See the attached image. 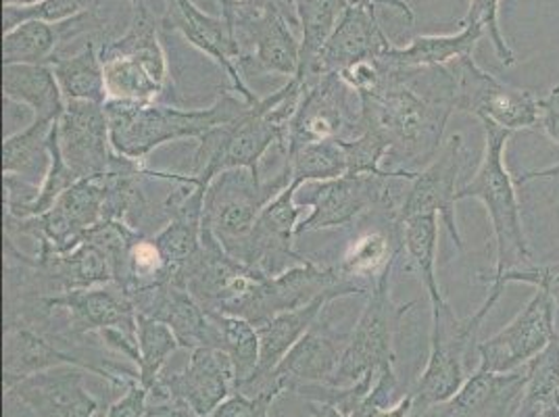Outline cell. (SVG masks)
Instances as JSON below:
<instances>
[{
	"instance_id": "3",
	"label": "cell",
	"mask_w": 559,
	"mask_h": 417,
	"mask_svg": "<svg viewBox=\"0 0 559 417\" xmlns=\"http://www.w3.org/2000/svg\"><path fill=\"white\" fill-rule=\"evenodd\" d=\"M249 105L240 94L226 93L207 109H178L155 103L107 100L111 144L119 157L142 162L155 148L176 140L207 136L211 130L233 123Z\"/></svg>"
},
{
	"instance_id": "51",
	"label": "cell",
	"mask_w": 559,
	"mask_h": 417,
	"mask_svg": "<svg viewBox=\"0 0 559 417\" xmlns=\"http://www.w3.org/2000/svg\"><path fill=\"white\" fill-rule=\"evenodd\" d=\"M350 2H364V0H350Z\"/></svg>"
},
{
	"instance_id": "18",
	"label": "cell",
	"mask_w": 559,
	"mask_h": 417,
	"mask_svg": "<svg viewBox=\"0 0 559 417\" xmlns=\"http://www.w3.org/2000/svg\"><path fill=\"white\" fill-rule=\"evenodd\" d=\"M234 36L240 48L238 65H253L263 73L295 78L301 65V43L284 15L276 11L236 9L233 20ZM242 71V70H240Z\"/></svg>"
},
{
	"instance_id": "7",
	"label": "cell",
	"mask_w": 559,
	"mask_h": 417,
	"mask_svg": "<svg viewBox=\"0 0 559 417\" xmlns=\"http://www.w3.org/2000/svg\"><path fill=\"white\" fill-rule=\"evenodd\" d=\"M393 270L395 265H391L373 282L366 307L349 334L332 386L345 389L370 371L395 370L396 330L401 325V320L407 315V311L414 307V302L399 305L393 301Z\"/></svg>"
},
{
	"instance_id": "42",
	"label": "cell",
	"mask_w": 559,
	"mask_h": 417,
	"mask_svg": "<svg viewBox=\"0 0 559 417\" xmlns=\"http://www.w3.org/2000/svg\"><path fill=\"white\" fill-rule=\"evenodd\" d=\"M274 403L272 396H247L234 391L210 417H272Z\"/></svg>"
},
{
	"instance_id": "11",
	"label": "cell",
	"mask_w": 559,
	"mask_h": 417,
	"mask_svg": "<svg viewBox=\"0 0 559 417\" xmlns=\"http://www.w3.org/2000/svg\"><path fill=\"white\" fill-rule=\"evenodd\" d=\"M556 338V309L551 295L545 288H536L533 299L513 322L476 345L480 355L478 368L495 373L522 370Z\"/></svg>"
},
{
	"instance_id": "23",
	"label": "cell",
	"mask_w": 559,
	"mask_h": 417,
	"mask_svg": "<svg viewBox=\"0 0 559 417\" xmlns=\"http://www.w3.org/2000/svg\"><path fill=\"white\" fill-rule=\"evenodd\" d=\"M167 20L188 43L205 52L233 82L234 93L240 94L249 105H257L259 96L242 80L240 71V48L234 36V27L224 15L203 13L192 0H165Z\"/></svg>"
},
{
	"instance_id": "14",
	"label": "cell",
	"mask_w": 559,
	"mask_h": 417,
	"mask_svg": "<svg viewBox=\"0 0 559 417\" xmlns=\"http://www.w3.org/2000/svg\"><path fill=\"white\" fill-rule=\"evenodd\" d=\"M304 96L293 116L286 151H295L309 142L353 139L359 134V114L350 109V91L338 73H328L313 84L304 86Z\"/></svg>"
},
{
	"instance_id": "31",
	"label": "cell",
	"mask_w": 559,
	"mask_h": 417,
	"mask_svg": "<svg viewBox=\"0 0 559 417\" xmlns=\"http://www.w3.org/2000/svg\"><path fill=\"white\" fill-rule=\"evenodd\" d=\"M57 121L34 119L25 130L2 142V176H17L32 184H43L50 165V136Z\"/></svg>"
},
{
	"instance_id": "13",
	"label": "cell",
	"mask_w": 559,
	"mask_h": 417,
	"mask_svg": "<svg viewBox=\"0 0 559 417\" xmlns=\"http://www.w3.org/2000/svg\"><path fill=\"white\" fill-rule=\"evenodd\" d=\"M234 391L236 373L230 357L217 348H194L185 370L162 371L148 391V401L185 403L194 414L210 417Z\"/></svg>"
},
{
	"instance_id": "36",
	"label": "cell",
	"mask_w": 559,
	"mask_h": 417,
	"mask_svg": "<svg viewBox=\"0 0 559 417\" xmlns=\"http://www.w3.org/2000/svg\"><path fill=\"white\" fill-rule=\"evenodd\" d=\"M136 341H139V382L151 391L162 376L167 359L178 350L180 341L169 325L136 313Z\"/></svg>"
},
{
	"instance_id": "8",
	"label": "cell",
	"mask_w": 559,
	"mask_h": 417,
	"mask_svg": "<svg viewBox=\"0 0 559 417\" xmlns=\"http://www.w3.org/2000/svg\"><path fill=\"white\" fill-rule=\"evenodd\" d=\"M107 219L105 176L80 180L38 217L17 219L4 215V236H32L38 242L36 253H66L78 247L98 224Z\"/></svg>"
},
{
	"instance_id": "21",
	"label": "cell",
	"mask_w": 559,
	"mask_h": 417,
	"mask_svg": "<svg viewBox=\"0 0 559 417\" xmlns=\"http://www.w3.org/2000/svg\"><path fill=\"white\" fill-rule=\"evenodd\" d=\"M86 370L59 366L2 384L34 417H94L98 401L84 389Z\"/></svg>"
},
{
	"instance_id": "49",
	"label": "cell",
	"mask_w": 559,
	"mask_h": 417,
	"mask_svg": "<svg viewBox=\"0 0 559 417\" xmlns=\"http://www.w3.org/2000/svg\"><path fill=\"white\" fill-rule=\"evenodd\" d=\"M43 0H2V7H32Z\"/></svg>"
},
{
	"instance_id": "27",
	"label": "cell",
	"mask_w": 559,
	"mask_h": 417,
	"mask_svg": "<svg viewBox=\"0 0 559 417\" xmlns=\"http://www.w3.org/2000/svg\"><path fill=\"white\" fill-rule=\"evenodd\" d=\"M487 38L485 29L476 24H460L455 34L441 36H418L407 47H393L382 57L391 68L416 70V68H441L462 57H474L476 45Z\"/></svg>"
},
{
	"instance_id": "45",
	"label": "cell",
	"mask_w": 559,
	"mask_h": 417,
	"mask_svg": "<svg viewBox=\"0 0 559 417\" xmlns=\"http://www.w3.org/2000/svg\"><path fill=\"white\" fill-rule=\"evenodd\" d=\"M146 417H203L194 414L185 403L176 401H148Z\"/></svg>"
},
{
	"instance_id": "33",
	"label": "cell",
	"mask_w": 559,
	"mask_h": 417,
	"mask_svg": "<svg viewBox=\"0 0 559 417\" xmlns=\"http://www.w3.org/2000/svg\"><path fill=\"white\" fill-rule=\"evenodd\" d=\"M290 182L301 186L326 182L347 174V153L343 139L309 142L286 153Z\"/></svg>"
},
{
	"instance_id": "2",
	"label": "cell",
	"mask_w": 559,
	"mask_h": 417,
	"mask_svg": "<svg viewBox=\"0 0 559 417\" xmlns=\"http://www.w3.org/2000/svg\"><path fill=\"white\" fill-rule=\"evenodd\" d=\"M304 91V82L290 78L276 93L259 98L236 121L219 126L199 140L188 171L192 182L207 190L219 174L230 169H251L259 174V165L274 146L286 151L288 128Z\"/></svg>"
},
{
	"instance_id": "26",
	"label": "cell",
	"mask_w": 559,
	"mask_h": 417,
	"mask_svg": "<svg viewBox=\"0 0 559 417\" xmlns=\"http://www.w3.org/2000/svg\"><path fill=\"white\" fill-rule=\"evenodd\" d=\"M332 301H336V299L334 297H320V299H316V301L309 302V305L297 307V309H288L284 313H278L276 318L257 325V334H259V368H257L255 376L249 382H245V384H251V382H259V380L270 378L274 370L278 368L280 361L286 357V353L304 338L307 330L320 320L322 311Z\"/></svg>"
},
{
	"instance_id": "1",
	"label": "cell",
	"mask_w": 559,
	"mask_h": 417,
	"mask_svg": "<svg viewBox=\"0 0 559 417\" xmlns=\"http://www.w3.org/2000/svg\"><path fill=\"white\" fill-rule=\"evenodd\" d=\"M382 78L359 94V130H372L386 144V171L418 174L443 146L455 109V78L449 65L399 70L376 59Z\"/></svg>"
},
{
	"instance_id": "10",
	"label": "cell",
	"mask_w": 559,
	"mask_h": 417,
	"mask_svg": "<svg viewBox=\"0 0 559 417\" xmlns=\"http://www.w3.org/2000/svg\"><path fill=\"white\" fill-rule=\"evenodd\" d=\"M455 78V109L515 132L538 128V98L531 91L513 88L483 70L474 57L449 63Z\"/></svg>"
},
{
	"instance_id": "15",
	"label": "cell",
	"mask_w": 559,
	"mask_h": 417,
	"mask_svg": "<svg viewBox=\"0 0 559 417\" xmlns=\"http://www.w3.org/2000/svg\"><path fill=\"white\" fill-rule=\"evenodd\" d=\"M378 4L380 0L350 2L318 59L295 78H299L304 86H309L322 75L341 73L359 61L378 59L395 47L380 25Z\"/></svg>"
},
{
	"instance_id": "50",
	"label": "cell",
	"mask_w": 559,
	"mask_h": 417,
	"mask_svg": "<svg viewBox=\"0 0 559 417\" xmlns=\"http://www.w3.org/2000/svg\"><path fill=\"white\" fill-rule=\"evenodd\" d=\"M130 2H132V7H134V9H136V7H140V4H142V2H144V0H130Z\"/></svg>"
},
{
	"instance_id": "22",
	"label": "cell",
	"mask_w": 559,
	"mask_h": 417,
	"mask_svg": "<svg viewBox=\"0 0 559 417\" xmlns=\"http://www.w3.org/2000/svg\"><path fill=\"white\" fill-rule=\"evenodd\" d=\"M526 384V368L495 373L476 368L449 401L432 407H412L409 417H513Z\"/></svg>"
},
{
	"instance_id": "39",
	"label": "cell",
	"mask_w": 559,
	"mask_h": 417,
	"mask_svg": "<svg viewBox=\"0 0 559 417\" xmlns=\"http://www.w3.org/2000/svg\"><path fill=\"white\" fill-rule=\"evenodd\" d=\"M98 0H43L32 7H2V32L29 20H40L47 24H63L78 20L82 13L91 11Z\"/></svg>"
},
{
	"instance_id": "9",
	"label": "cell",
	"mask_w": 559,
	"mask_h": 417,
	"mask_svg": "<svg viewBox=\"0 0 559 417\" xmlns=\"http://www.w3.org/2000/svg\"><path fill=\"white\" fill-rule=\"evenodd\" d=\"M368 288L343 278L338 267H322L307 259L301 265L288 267L278 276H263L259 279L236 315L249 320L251 324L261 325L278 313L304 307L320 297L345 299L353 295L368 297Z\"/></svg>"
},
{
	"instance_id": "20",
	"label": "cell",
	"mask_w": 559,
	"mask_h": 417,
	"mask_svg": "<svg viewBox=\"0 0 559 417\" xmlns=\"http://www.w3.org/2000/svg\"><path fill=\"white\" fill-rule=\"evenodd\" d=\"M128 295L136 307V313L169 325L180 341V347L219 350V325L215 313L207 311L185 286L165 282Z\"/></svg>"
},
{
	"instance_id": "35",
	"label": "cell",
	"mask_w": 559,
	"mask_h": 417,
	"mask_svg": "<svg viewBox=\"0 0 559 417\" xmlns=\"http://www.w3.org/2000/svg\"><path fill=\"white\" fill-rule=\"evenodd\" d=\"M349 4L350 0H297V17L301 27L299 73L318 59Z\"/></svg>"
},
{
	"instance_id": "48",
	"label": "cell",
	"mask_w": 559,
	"mask_h": 417,
	"mask_svg": "<svg viewBox=\"0 0 559 417\" xmlns=\"http://www.w3.org/2000/svg\"><path fill=\"white\" fill-rule=\"evenodd\" d=\"M545 417H559V384L556 393H554L551 403H549V407H547V412H545Z\"/></svg>"
},
{
	"instance_id": "24",
	"label": "cell",
	"mask_w": 559,
	"mask_h": 417,
	"mask_svg": "<svg viewBox=\"0 0 559 417\" xmlns=\"http://www.w3.org/2000/svg\"><path fill=\"white\" fill-rule=\"evenodd\" d=\"M47 307L68 313V341L86 334L100 336L109 330L136 334V307L116 282L48 297Z\"/></svg>"
},
{
	"instance_id": "25",
	"label": "cell",
	"mask_w": 559,
	"mask_h": 417,
	"mask_svg": "<svg viewBox=\"0 0 559 417\" xmlns=\"http://www.w3.org/2000/svg\"><path fill=\"white\" fill-rule=\"evenodd\" d=\"M349 336L334 334L320 320L307 330L304 338L286 353L272 373L284 393H297L305 386H332Z\"/></svg>"
},
{
	"instance_id": "40",
	"label": "cell",
	"mask_w": 559,
	"mask_h": 417,
	"mask_svg": "<svg viewBox=\"0 0 559 417\" xmlns=\"http://www.w3.org/2000/svg\"><path fill=\"white\" fill-rule=\"evenodd\" d=\"M462 24H476L485 29V36L489 38L501 65L512 68L518 63V57L499 25V0H469V9Z\"/></svg>"
},
{
	"instance_id": "38",
	"label": "cell",
	"mask_w": 559,
	"mask_h": 417,
	"mask_svg": "<svg viewBox=\"0 0 559 417\" xmlns=\"http://www.w3.org/2000/svg\"><path fill=\"white\" fill-rule=\"evenodd\" d=\"M559 384V341L556 338L526 366V384L513 417H545Z\"/></svg>"
},
{
	"instance_id": "34",
	"label": "cell",
	"mask_w": 559,
	"mask_h": 417,
	"mask_svg": "<svg viewBox=\"0 0 559 417\" xmlns=\"http://www.w3.org/2000/svg\"><path fill=\"white\" fill-rule=\"evenodd\" d=\"M52 24L29 20L2 32V65H50L57 50Z\"/></svg>"
},
{
	"instance_id": "6",
	"label": "cell",
	"mask_w": 559,
	"mask_h": 417,
	"mask_svg": "<svg viewBox=\"0 0 559 417\" xmlns=\"http://www.w3.org/2000/svg\"><path fill=\"white\" fill-rule=\"evenodd\" d=\"M288 184V165H284L282 174L267 182L251 169H230L219 174L207 188L203 230H207L219 247L236 259L249 234L253 233L263 207Z\"/></svg>"
},
{
	"instance_id": "41",
	"label": "cell",
	"mask_w": 559,
	"mask_h": 417,
	"mask_svg": "<svg viewBox=\"0 0 559 417\" xmlns=\"http://www.w3.org/2000/svg\"><path fill=\"white\" fill-rule=\"evenodd\" d=\"M501 279L506 284H512V282H524V284H533L535 288H545L549 295H551V301H554V309H556V336L559 341V263L556 265H547V267H526V270H515V272H508L503 274ZM489 279V282H492Z\"/></svg>"
},
{
	"instance_id": "32",
	"label": "cell",
	"mask_w": 559,
	"mask_h": 417,
	"mask_svg": "<svg viewBox=\"0 0 559 417\" xmlns=\"http://www.w3.org/2000/svg\"><path fill=\"white\" fill-rule=\"evenodd\" d=\"M50 68L57 75L66 103L70 100H86V103H107L105 88V68L100 59V50L93 43L80 48L73 55L55 57Z\"/></svg>"
},
{
	"instance_id": "4",
	"label": "cell",
	"mask_w": 559,
	"mask_h": 417,
	"mask_svg": "<svg viewBox=\"0 0 559 417\" xmlns=\"http://www.w3.org/2000/svg\"><path fill=\"white\" fill-rule=\"evenodd\" d=\"M480 123L485 128V155L474 178L460 188L457 201L478 199L487 207L497 249L492 279L533 267L535 263L522 224L515 180L506 165V146L512 132L490 119H480Z\"/></svg>"
},
{
	"instance_id": "43",
	"label": "cell",
	"mask_w": 559,
	"mask_h": 417,
	"mask_svg": "<svg viewBox=\"0 0 559 417\" xmlns=\"http://www.w3.org/2000/svg\"><path fill=\"white\" fill-rule=\"evenodd\" d=\"M146 405H148V391L134 380L121 398L109 407L107 417H146Z\"/></svg>"
},
{
	"instance_id": "30",
	"label": "cell",
	"mask_w": 559,
	"mask_h": 417,
	"mask_svg": "<svg viewBox=\"0 0 559 417\" xmlns=\"http://www.w3.org/2000/svg\"><path fill=\"white\" fill-rule=\"evenodd\" d=\"M401 253V224H389L384 228L359 234L357 238H353L338 263V272L353 284L368 288L361 282L372 279L373 284L391 265H395Z\"/></svg>"
},
{
	"instance_id": "12",
	"label": "cell",
	"mask_w": 559,
	"mask_h": 417,
	"mask_svg": "<svg viewBox=\"0 0 559 417\" xmlns=\"http://www.w3.org/2000/svg\"><path fill=\"white\" fill-rule=\"evenodd\" d=\"M297 190L299 186L290 182L263 207L236 261L255 270L261 276H278L288 267L307 261L295 251V236L304 219V208L297 203Z\"/></svg>"
},
{
	"instance_id": "5",
	"label": "cell",
	"mask_w": 559,
	"mask_h": 417,
	"mask_svg": "<svg viewBox=\"0 0 559 417\" xmlns=\"http://www.w3.org/2000/svg\"><path fill=\"white\" fill-rule=\"evenodd\" d=\"M107 100L155 103L167 84V59L155 22L140 4L130 29L100 48Z\"/></svg>"
},
{
	"instance_id": "47",
	"label": "cell",
	"mask_w": 559,
	"mask_h": 417,
	"mask_svg": "<svg viewBox=\"0 0 559 417\" xmlns=\"http://www.w3.org/2000/svg\"><path fill=\"white\" fill-rule=\"evenodd\" d=\"M217 4H219V9H222L219 15H224V17L230 22V25H233L234 13H236L238 4H236L234 0H217Z\"/></svg>"
},
{
	"instance_id": "37",
	"label": "cell",
	"mask_w": 559,
	"mask_h": 417,
	"mask_svg": "<svg viewBox=\"0 0 559 417\" xmlns=\"http://www.w3.org/2000/svg\"><path fill=\"white\" fill-rule=\"evenodd\" d=\"M219 325V350L233 361L236 389L249 382L259 368V334L257 325L230 313H215Z\"/></svg>"
},
{
	"instance_id": "17",
	"label": "cell",
	"mask_w": 559,
	"mask_h": 417,
	"mask_svg": "<svg viewBox=\"0 0 559 417\" xmlns=\"http://www.w3.org/2000/svg\"><path fill=\"white\" fill-rule=\"evenodd\" d=\"M61 338H63L61 334L43 332L32 325L4 324L2 384H11L15 380H22L25 376H34V373L52 370L59 366H75V368L91 371L119 389H128L134 380H139L136 373L119 376L116 371L107 370V368H98L91 359L73 355L70 350L59 347L57 341H61Z\"/></svg>"
},
{
	"instance_id": "19",
	"label": "cell",
	"mask_w": 559,
	"mask_h": 417,
	"mask_svg": "<svg viewBox=\"0 0 559 417\" xmlns=\"http://www.w3.org/2000/svg\"><path fill=\"white\" fill-rule=\"evenodd\" d=\"M57 140L63 159L78 180L105 176L116 163L109 119L100 103L70 100L57 121Z\"/></svg>"
},
{
	"instance_id": "46",
	"label": "cell",
	"mask_w": 559,
	"mask_h": 417,
	"mask_svg": "<svg viewBox=\"0 0 559 417\" xmlns=\"http://www.w3.org/2000/svg\"><path fill=\"white\" fill-rule=\"evenodd\" d=\"M309 416L311 417H345L334 405L330 403H320V401H307Z\"/></svg>"
},
{
	"instance_id": "16",
	"label": "cell",
	"mask_w": 559,
	"mask_h": 417,
	"mask_svg": "<svg viewBox=\"0 0 559 417\" xmlns=\"http://www.w3.org/2000/svg\"><path fill=\"white\" fill-rule=\"evenodd\" d=\"M466 140L462 134H453L441 146L439 155L416 174L401 213V219L428 213L439 215L462 255L466 253V245L457 226L455 203L460 192L457 182L462 178V171L466 169Z\"/></svg>"
},
{
	"instance_id": "28",
	"label": "cell",
	"mask_w": 559,
	"mask_h": 417,
	"mask_svg": "<svg viewBox=\"0 0 559 417\" xmlns=\"http://www.w3.org/2000/svg\"><path fill=\"white\" fill-rule=\"evenodd\" d=\"M2 98L27 107L38 121H59L68 105L50 65H2Z\"/></svg>"
},
{
	"instance_id": "44",
	"label": "cell",
	"mask_w": 559,
	"mask_h": 417,
	"mask_svg": "<svg viewBox=\"0 0 559 417\" xmlns=\"http://www.w3.org/2000/svg\"><path fill=\"white\" fill-rule=\"evenodd\" d=\"M538 128L559 144V86L538 98Z\"/></svg>"
},
{
	"instance_id": "29",
	"label": "cell",
	"mask_w": 559,
	"mask_h": 417,
	"mask_svg": "<svg viewBox=\"0 0 559 417\" xmlns=\"http://www.w3.org/2000/svg\"><path fill=\"white\" fill-rule=\"evenodd\" d=\"M439 222L441 217L435 213L414 215L401 222V242L403 253L407 255V265L421 279L432 315L451 313V305L441 293L439 276H437V247H439Z\"/></svg>"
}]
</instances>
